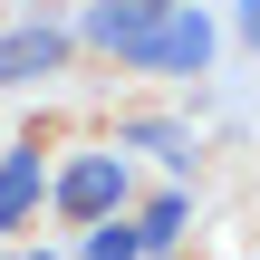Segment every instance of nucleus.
<instances>
[{
  "mask_svg": "<svg viewBox=\"0 0 260 260\" xmlns=\"http://www.w3.org/2000/svg\"><path fill=\"white\" fill-rule=\"evenodd\" d=\"M135 68H203L212 58V19L203 10H183V0H164L145 29H135V48H125Z\"/></svg>",
  "mask_w": 260,
  "mask_h": 260,
  "instance_id": "f257e3e1",
  "label": "nucleus"
},
{
  "mask_svg": "<svg viewBox=\"0 0 260 260\" xmlns=\"http://www.w3.org/2000/svg\"><path fill=\"white\" fill-rule=\"evenodd\" d=\"M48 193H58L68 222H106V212H125V164H116V154H68V174H58Z\"/></svg>",
  "mask_w": 260,
  "mask_h": 260,
  "instance_id": "f03ea898",
  "label": "nucleus"
},
{
  "mask_svg": "<svg viewBox=\"0 0 260 260\" xmlns=\"http://www.w3.org/2000/svg\"><path fill=\"white\" fill-rule=\"evenodd\" d=\"M58 58H68V29L29 19V29H10V39H0V87H29V77H58Z\"/></svg>",
  "mask_w": 260,
  "mask_h": 260,
  "instance_id": "7ed1b4c3",
  "label": "nucleus"
},
{
  "mask_svg": "<svg viewBox=\"0 0 260 260\" xmlns=\"http://www.w3.org/2000/svg\"><path fill=\"white\" fill-rule=\"evenodd\" d=\"M29 203H39V145L0 154V232H19V222H29Z\"/></svg>",
  "mask_w": 260,
  "mask_h": 260,
  "instance_id": "20e7f679",
  "label": "nucleus"
},
{
  "mask_svg": "<svg viewBox=\"0 0 260 260\" xmlns=\"http://www.w3.org/2000/svg\"><path fill=\"white\" fill-rule=\"evenodd\" d=\"M145 19H154V10H135V0H96V10H87V39H96V48H116V58H125V48H135V29H145Z\"/></svg>",
  "mask_w": 260,
  "mask_h": 260,
  "instance_id": "39448f33",
  "label": "nucleus"
},
{
  "mask_svg": "<svg viewBox=\"0 0 260 260\" xmlns=\"http://www.w3.org/2000/svg\"><path fill=\"white\" fill-rule=\"evenodd\" d=\"M183 222H193V203H183V193H164V203H145L135 241H145V251H174V241H183Z\"/></svg>",
  "mask_w": 260,
  "mask_h": 260,
  "instance_id": "423d86ee",
  "label": "nucleus"
},
{
  "mask_svg": "<svg viewBox=\"0 0 260 260\" xmlns=\"http://www.w3.org/2000/svg\"><path fill=\"white\" fill-rule=\"evenodd\" d=\"M87 260H145V241H135V222H125V212L87 222Z\"/></svg>",
  "mask_w": 260,
  "mask_h": 260,
  "instance_id": "0eeeda50",
  "label": "nucleus"
},
{
  "mask_svg": "<svg viewBox=\"0 0 260 260\" xmlns=\"http://www.w3.org/2000/svg\"><path fill=\"white\" fill-rule=\"evenodd\" d=\"M125 145H145V154H164V164H193V135H183V125H164V116L125 125Z\"/></svg>",
  "mask_w": 260,
  "mask_h": 260,
  "instance_id": "6e6552de",
  "label": "nucleus"
},
{
  "mask_svg": "<svg viewBox=\"0 0 260 260\" xmlns=\"http://www.w3.org/2000/svg\"><path fill=\"white\" fill-rule=\"evenodd\" d=\"M135 10H164V0H135Z\"/></svg>",
  "mask_w": 260,
  "mask_h": 260,
  "instance_id": "1a4fd4ad",
  "label": "nucleus"
},
{
  "mask_svg": "<svg viewBox=\"0 0 260 260\" xmlns=\"http://www.w3.org/2000/svg\"><path fill=\"white\" fill-rule=\"evenodd\" d=\"M19 260H48V251H19Z\"/></svg>",
  "mask_w": 260,
  "mask_h": 260,
  "instance_id": "9d476101",
  "label": "nucleus"
}]
</instances>
